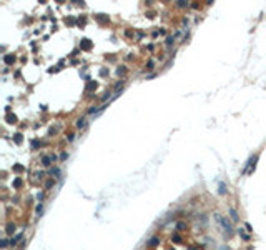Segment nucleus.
I'll list each match as a JSON object with an SVG mask.
<instances>
[{
  "label": "nucleus",
  "instance_id": "1",
  "mask_svg": "<svg viewBox=\"0 0 266 250\" xmlns=\"http://www.w3.org/2000/svg\"><path fill=\"white\" fill-rule=\"evenodd\" d=\"M90 47H92V43H90V40H87V38H83V40H82V48H83V50H88Z\"/></svg>",
  "mask_w": 266,
  "mask_h": 250
},
{
  "label": "nucleus",
  "instance_id": "2",
  "mask_svg": "<svg viewBox=\"0 0 266 250\" xmlns=\"http://www.w3.org/2000/svg\"><path fill=\"white\" fill-rule=\"evenodd\" d=\"M13 60H15V57H12V55L5 57V64H13Z\"/></svg>",
  "mask_w": 266,
  "mask_h": 250
},
{
  "label": "nucleus",
  "instance_id": "7",
  "mask_svg": "<svg viewBox=\"0 0 266 250\" xmlns=\"http://www.w3.org/2000/svg\"><path fill=\"white\" fill-rule=\"evenodd\" d=\"M52 185H53V180H48V182H47V183H45V188H50V187H52Z\"/></svg>",
  "mask_w": 266,
  "mask_h": 250
},
{
  "label": "nucleus",
  "instance_id": "5",
  "mask_svg": "<svg viewBox=\"0 0 266 250\" xmlns=\"http://www.w3.org/2000/svg\"><path fill=\"white\" fill-rule=\"evenodd\" d=\"M52 175H55V177H60V170H58V169H52Z\"/></svg>",
  "mask_w": 266,
  "mask_h": 250
},
{
  "label": "nucleus",
  "instance_id": "6",
  "mask_svg": "<svg viewBox=\"0 0 266 250\" xmlns=\"http://www.w3.org/2000/svg\"><path fill=\"white\" fill-rule=\"evenodd\" d=\"M50 160H53V158H48V157H43V165H50Z\"/></svg>",
  "mask_w": 266,
  "mask_h": 250
},
{
  "label": "nucleus",
  "instance_id": "10",
  "mask_svg": "<svg viewBox=\"0 0 266 250\" xmlns=\"http://www.w3.org/2000/svg\"><path fill=\"white\" fill-rule=\"evenodd\" d=\"M158 244V238H151V242H150V245H156Z\"/></svg>",
  "mask_w": 266,
  "mask_h": 250
},
{
  "label": "nucleus",
  "instance_id": "9",
  "mask_svg": "<svg viewBox=\"0 0 266 250\" xmlns=\"http://www.w3.org/2000/svg\"><path fill=\"white\" fill-rule=\"evenodd\" d=\"M220 193H225V185L220 183Z\"/></svg>",
  "mask_w": 266,
  "mask_h": 250
},
{
  "label": "nucleus",
  "instance_id": "3",
  "mask_svg": "<svg viewBox=\"0 0 266 250\" xmlns=\"http://www.w3.org/2000/svg\"><path fill=\"white\" fill-rule=\"evenodd\" d=\"M7 120H8V123H15V122H17V117H15V115H8Z\"/></svg>",
  "mask_w": 266,
  "mask_h": 250
},
{
  "label": "nucleus",
  "instance_id": "8",
  "mask_svg": "<svg viewBox=\"0 0 266 250\" xmlns=\"http://www.w3.org/2000/svg\"><path fill=\"white\" fill-rule=\"evenodd\" d=\"M15 142H17V143L22 142V135H20V134H17V137H15Z\"/></svg>",
  "mask_w": 266,
  "mask_h": 250
},
{
  "label": "nucleus",
  "instance_id": "4",
  "mask_svg": "<svg viewBox=\"0 0 266 250\" xmlns=\"http://www.w3.org/2000/svg\"><path fill=\"white\" fill-rule=\"evenodd\" d=\"M77 127H78V128H83V127H85V118H80V120L77 122Z\"/></svg>",
  "mask_w": 266,
  "mask_h": 250
}]
</instances>
